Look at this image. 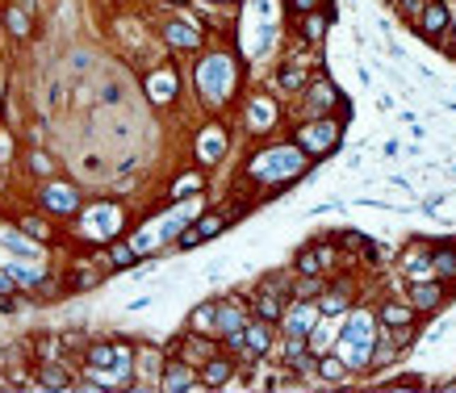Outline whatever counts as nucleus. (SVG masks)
Returning <instances> with one entry per match:
<instances>
[{"mask_svg": "<svg viewBox=\"0 0 456 393\" xmlns=\"http://www.w3.org/2000/svg\"><path fill=\"white\" fill-rule=\"evenodd\" d=\"M444 25H448V8H444V4H427V13H423V34L435 38Z\"/></svg>", "mask_w": 456, "mask_h": 393, "instance_id": "nucleus-1", "label": "nucleus"}, {"mask_svg": "<svg viewBox=\"0 0 456 393\" xmlns=\"http://www.w3.org/2000/svg\"><path fill=\"white\" fill-rule=\"evenodd\" d=\"M256 309H260V318H264V322H276V318L285 314V309H280V297L273 293V285H268V289L260 293V302H256Z\"/></svg>", "mask_w": 456, "mask_h": 393, "instance_id": "nucleus-2", "label": "nucleus"}, {"mask_svg": "<svg viewBox=\"0 0 456 393\" xmlns=\"http://www.w3.org/2000/svg\"><path fill=\"white\" fill-rule=\"evenodd\" d=\"M164 389H193V381H188V368H184V364H172V368H168Z\"/></svg>", "mask_w": 456, "mask_h": 393, "instance_id": "nucleus-3", "label": "nucleus"}, {"mask_svg": "<svg viewBox=\"0 0 456 393\" xmlns=\"http://www.w3.org/2000/svg\"><path fill=\"white\" fill-rule=\"evenodd\" d=\"M227 377H230L227 360H210V364H205V385H227Z\"/></svg>", "mask_w": 456, "mask_h": 393, "instance_id": "nucleus-4", "label": "nucleus"}, {"mask_svg": "<svg viewBox=\"0 0 456 393\" xmlns=\"http://www.w3.org/2000/svg\"><path fill=\"white\" fill-rule=\"evenodd\" d=\"M435 272L440 276H456V251H435Z\"/></svg>", "mask_w": 456, "mask_h": 393, "instance_id": "nucleus-5", "label": "nucleus"}, {"mask_svg": "<svg viewBox=\"0 0 456 393\" xmlns=\"http://www.w3.org/2000/svg\"><path fill=\"white\" fill-rule=\"evenodd\" d=\"M381 318H385L389 326H406V322H411L414 314H411L406 306H385V314H381Z\"/></svg>", "mask_w": 456, "mask_h": 393, "instance_id": "nucleus-6", "label": "nucleus"}, {"mask_svg": "<svg viewBox=\"0 0 456 393\" xmlns=\"http://www.w3.org/2000/svg\"><path fill=\"white\" fill-rule=\"evenodd\" d=\"M435 302H440V289H435V285H418V289H414V306H435Z\"/></svg>", "mask_w": 456, "mask_h": 393, "instance_id": "nucleus-7", "label": "nucleus"}, {"mask_svg": "<svg viewBox=\"0 0 456 393\" xmlns=\"http://www.w3.org/2000/svg\"><path fill=\"white\" fill-rule=\"evenodd\" d=\"M42 385L46 389H63L67 385V372L63 368H42Z\"/></svg>", "mask_w": 456, "mask_h": 393, "instance_id": "nucleus-8", "label": "nucleus"}, {"mask_svg": "<svg viewBox=\"0 0 456 393\" xmlns=\"http://www.w3.org/2000/svg\"><path fill=\"white\" fill-rule=\"evenodd\" d=\"M46 201H50V205H63V210H76V197H72V193H59V188H50Z\"/></svg>", "mask_w": 456, "mask_h": 393, "instance_id": "nucleus-9", "label": "nucleus"}, {"mask_svg": "<svg viewBox=\"0 0 456 393\" xmlns=\"http://www.w3.org/2000/svg\"><path fill=\"white\" fill-rule=\"evenodd\" d=\"M247 351H251V355L268 351V339H264V331H251V335H247Z\"/></svg>", "mask_w": 456, "mask_h": 393, "instance_id": "nucleus-10", "label": "nucleus"}, {"mask_svg": "<svg viewBox=\"0 0 456 393\" xmlns=\"http://www.w3.org/2000/svg\"><path fill=\"white\" fill-rule=\"evenodd\" d=\"M322 377L326 381H343V364L339 360H322Z\"/></svg>", "mask_w": 456, "mask_h": 393, "instance_id": "nucleus-11", "label": "nucleus"}, {"mask_svg": "<svg viewBox=\"0 0 456 393\" xmlns=\"http://www.w3.org/2000/svg\"><path fill=\"white\" fill-rule=\"evenodd\" d=\"M218 230H222V218H201L197 222V234H201V239H205V234H218Z\"/></svg>", "mask_w": 456, "mask_h": 393, "instance_id": "nucleus-12", "label": "nucleus"}, {"mask_svg": "<svg viewBox=\"0 0 456 393\" xmlns=\"http://www.w3.org/2000/svg\"><path fill=\"white\" fill-rule=\"evenodd\" d=\"M168 38H176L181 46H193V42H197V38H193V30H181V25H176V30H168Z\"/></svg>", "mask_w": 456, "mask_h": 393, "instance_id": "nucleus-13", "label": "nucleus"}, {"mask_svg": "<svg viewBox=\"0 0 456 393\" xmlns=\"http://www.w3.org/2000/svg\"><path fill=\"white\" fill-rule=\"evenodd\" d=\"M197 243H201V234H197V226H193V230H184V234H181V247H197Z\"/></svg>", "mask_w": 456, "mask_h": 393, "instance_id": "nucleus-14", "label": "nucleus"}, {"mask_svg": "<svg viewBox=\"0 0 456 393\" xmlns=\"http://www.w3.org/2000/svg\"><path fill=\"white\" fill-rule=\"evenodd\" d=\"M130 260H135L130 247H113V263H130Z\"/></svg>", "mask_w": 456, "mask_h": 393, "instance_id": "nucleus-15", "label": "nucleus"}, {"mask_svg": "<svg viewBox=\"0 0 456 393\" xmlns=\"http://www.w3.org/2000/svg\"><path fill=\"white\" fill-rule=\"evenodd\" d=\"M109 360H113L109 348H92V364H109Z\"/></svg>", "mask_w": 456, "mask_h": 393, "instance_id": "nucleus-16", "label": "nucleus"}, {"mask_svg": "<svg viewBox=\"0 0 456 393\" xmlns=\"http://www.w3.org/2000/svg\"><path fill=\"white\" fill-rule=\"evenodd\" d=\"M297 268H302V272H314V268H319V256H310V251H306V256L297 260Z\"/></svg>", "mask_w": 456, "mask_h": 393, "instance_id": "nucleus-17", "label": "nucleus"}, {"mask_svg": "<svg viewBox=\"0 0 456 393\" xmlns=\"http://www.w3.org/2000/svg\"><path fill=\"white\" fill-rule=\"evenodd\" d=\"M25 230H30V234H38V239H42V234H46V226H42V222H38V218H25Z\"/></svg>", "mask_w": 456, "mask_h": 393, "instance_id": "nucleus-18", "label": "nucleus"}, {"mask_svg": "<svg viewBox=\"0 0 456 393\" xmlns=\"http://www.w3.org/2000/svg\"><path fill=\"white\" fill-rule=\"evenodd\" d=\"M8 25H13V34H25V17H17V13H8Z\"/></svg>", "mask_w": 456, "mask_h": 393, "instance_id": "nucleus-19", "label": "nucleus"}, {"mask_svg": "<svg viewBox=\"0 0 456 393\" xmlns=\"http://www.w3.org/2000/svg\"><path fill=\"white\" fill-rule=\"evenodd\" d=\"M4 155H8V134L0 130V159H4Z\"/></svg>", "mask_w": 456, "mask_h": 393, "instance_id": "nucleus-20", "label": "nucleus"}, {"mask_svg": "<svg viewBox=\"0 0 456 393\" xmlns=\"http://www.w3.org/2000/svg\"><path fill=\"white\" fill-rule=\"evenodd\" d=\"M0 289H4V293H13V280H8V276H0Z\"/></svg>", "mask_w": 456, "mask_h": 393, "instance_id": "nucleus-21", "label": "nucleus"}]
</instances>
